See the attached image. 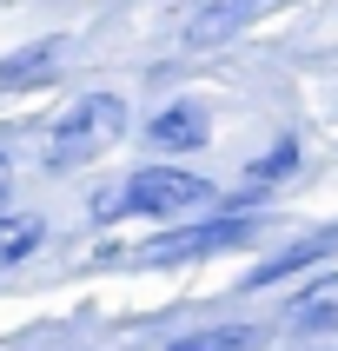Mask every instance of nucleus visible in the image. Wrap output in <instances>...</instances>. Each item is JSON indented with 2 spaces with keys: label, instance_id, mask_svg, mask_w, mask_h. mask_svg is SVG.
<instances>
[{
  "label": "nucleus",
  "instance_id": "423d86ee",
  "mask_svg": "<svg viewBox=\"0 0 338 351\" xmlns=\"http://www.w3.org/2000/svg\"><path fill=\"white\" fill-rule=\"evenodd\" d=\"M146 139H153L159 153H199L206 139H213V113L199 106V99H173V106H159L146 119Z\"/></svg>",
  "mask_w": 338,
  "mask_h": 351
},
{
  "label": "nucleus",
  "instance_id": "f8f14e48",
  "mask_svg": "<svg viewBox=\"0 0 338 351\" xmlns=\"http://www.w3.org/2000/svg\"><path fill=\"white\" fill-rule=\"evenodd\" d=\"M93 219H99V226L126 219V206H119V186H113V193H93Z\"/></svg>",
  "mask_w": 338,
  "mask_h": 351
},
{
  "label": "nucleus",
  "instance_id": "1a4fd4ad",
  "mask_svg": "<svg viewBox=\"0 0 338 351\" xmlns=\"http://www.w3.org/2000/svg\"><path fill=\"white\" fill-rule=\"evenodd\" d=\"M40 245H47V219H34V213H7L0 219V272H7V265H27Z\"/></svg>",
  "mask_w": 338,
  "mask_h": 351
},
{
  "label": "nucleus",
  "instance_id": "ddd939ff",
  "mask_svg": "<svg viewBox=\"0 0 338 351\" xmlns=\"http://www.w3.org/2000/svg\"><path fill=\"white\" fill-rule=\"evenodd\" d=\"M7 199H14V159L0 153V206H7Z\"/></svg>",
  "mask_w": 338,
  "mask_h": 351
},
{
  "label": "nucleus",
  "instance_id": "9d476101",
  "mask_svg": "<svg viewBox=\"0 0 338 351\" xmlns=\"http://www.w3.org/2000/svg\"><path fill=\"white\" fill-rule=\"evenodd\" d=\"M166 351H258V332H252V325H213V332L173 338Z\"/></svg>",
  "mask_w": 338,
  "mask_h": 351
},
{
  "label": "nucleus",
  "instance_id": "39448f33",
  "mask_svg": "<svg viewBox=\"0 0 338 351\" xmlns=\"http://www.w3.org/2000/svg\"><path fill=\"white\" fill-rule=\"evenodd\" d=\"M338 252V226H325V232H305V239H292L285 252H272V258H258L252 272L239 278V292H265V285H278V278H292V272H305V265H318V258H332Z\"/></svg>",
  "mask_w": 338,
  "mask_h": 351
},
{
  "label": "nucleus",
  "instance_id": "0eeeda50",
  "mask_svg": "<svg viewBox=\"0 0 338 351\" xmlns=\"http://www.w3.org/2000/svg\"><path fill=\"white\" fill-rule=\"evenodd\" d=\"M272 0H206L193 20H186V47H226L232 34H245Z\"/></svg>",
  "mask_w": 338,
  "mask_h": 351
},
{
  "label": "nucleus",
  "instance_id": "6e6552de",
  "mask_svg": "<svg viewBox=\"0 0 338 351\" xmlns=\"http://www.w3.org/2000/svg\"><path fill=\"white\" fill-rule=\"evenodd\" d=\"M285 325H292V332H332L338 325V272L312 278V285L285 305Z\"/></svg>",
  "mask_w": 338,
  "mask_h": 351
},
{
  "label": "nucleus",
  "instance_id": "f03ea898",
  "mask_svg": "<svg viewBox=\"0 0 338 351\" xmlns=\"http://www.w3.org/2000/svg\"><path fill=\"white\" fill-rule=\"evenodd\" d=\"M258 232L252 213H219V219H193V226H173V232H159L139 245V265H193V258H213V252H232V245H245V239Z\"/></svg>",
  "mask_w": 338,
  "mask_h": 351
},
{
  "label": "nucleus",
  "instance_id": "20e7f679",
  "mask_svg": "<svg viewBox=\"0 0 338 351\" xmlns=\"http://www.w3.org/2000/svg\"><path fill=\"white\" fill-rule=\"evenodd\" d=\"M67 53H73V40L67 34H47V40H27L14 53H0V86L7 93H34V86H53L67 73Z\"/></svg>",
  "mask_w": 338,
  "mask_h": 351
},
{
  "label": "nucleus",
  "instance_id": "9b49d317",
  "mask_svg": "<svg viewBox=\"0 0 338 351\" xmlns=\"http://www.w3.org/2000/svg\"><path fill=\"white\" fill-rule=\"evenodd\" d=\"M292 166H298V139L285 133V139H272V153H258V159H252V173H245V179L265 193V186H278V179H292Z\"/></svg>",
  "mask_w": 338,
  "mask_h": 351
},
{
  "label": "nucleus",
  "instance_id": "7ed1b4c3",
  "mask_svg": "<svg viewBox=\"0 0 338 351\" xmlns=\"http://www.w3.org/2000/svg\"><path fill=\"white\" fill-rule=\"evenodd\" d=\"M119 206H126V219H179L213 206V179L186 173V166H139L119 186Z\"/></svg>",
  "mask_w": 338,
  "mask_h": 351
},
{
  "label": "nucleus",
  "instance_id": "4468645a",
  "mask_svg": "<svg viewBox=\"0 0 338 351\" xmlns=\"http://www.w3.org/2000/svg\"><path fill=\"white\" fill-rule=\"evenodd\" d=\"M0 219H7V206H0Z\"/></svg>",
  "mask_w": 338,
  "mask_h": 351
},
{
  "label": "nucleus",
  "instance_id": "f257e3e1",
  "mask_svg": "<svg viewBox=\"0 0 338 351\" xmlns=\"http://www.w3.org/2000/svg\"><path fill=\"white\" fill-rule=\"evenodd\" d=\"M126 126H133V113H126V99H119V93H80L73 106L53 119V139H47L40 166H47V173L93 166V159L106 153V146H113Z\"/></svg>",
  "mask_w": 338,
  "mask_h": 351
}]
</instances>
